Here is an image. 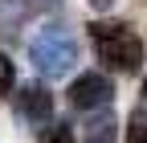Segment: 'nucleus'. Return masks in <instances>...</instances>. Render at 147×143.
Masks as SVG:
<instances>
[{"mask_svg": "<svg viewBox=\"0 0 147 143\" xmlns=\"http://www.w3.org/2000/svg\"><path fill=\"white\" fill-rule=\"evenodd\" d=\"M90 45H94L98 61L119 69V74L143 69V37L123 21H94L90 25Z\"/></svg>", "mask_w": 147, "mask_h": 143, "instance_id": "f257e3e1", "label": "nucleus"}, {"mask_svg": "<svg viewBox=\"0 0 147 143\" xmlns=\"http://www.w3.org/2000/svg\"><path fill=\"white\" fill-rule=\"evenodd\" d=\"M29 57L41 69V78H65L78 65V37L69 25H45L29 41Z\"/></svg>", "mask_w": 147, "mask_h": 143, "instance_id": "f03ea898", "label": "nucleus"}, {"mask_svg": "<svg viewBox=\"0 0 147 143\" xmlns=\"http://www.w3.org/2000/svg\"><path fill=\"white\" fill-rule=\"evenodd\" d=\"M41 143H74V131L65 127V123H57V127H49Z\"/></svg>", "mask_w": 147, "mask_h": 143, "instance_id": "1a4fd4ad", "label": "nucleus"}, {"mask_svg": "<svg viewBox=\"0 0 147 143\" xmlns=\"http://www.w3.org/2000/svg\"><path fill=\"white\" fill-rule=\"evenodd\" d=\"M143 94H147V78H143Z\"/></svg>", "mask_w": 147, "mask_h": 143, "instance_id": "9b49d317", "label": "nucleus"}, {"mask_svg": "<svg viewBox=\"0 0 147 143\" xmlns=\"http://www.w3.org/2000/svg\"><path fill=\"white\" fill-rule=\"evenodd\" d=\"M29 16V0H0V37H12Z\"/></svg>", "mask_w": 147, "mask_h": 143, "instance_id": "423d86ee", "label": "nucleus"}, {"mask_svg": "<svg viewBox=\"0 0 147 143\" xmlns=\"http://www.w3.org/2000/svg\"><path fill=\"white\" fill-rule=\"evenodd\" d=\"M82 143H115V115L110 111H94L82 127Z\"/></svg>", "mask_w": 147, "mask_h": 143, "instance_id": "39448f33", "label": "nucleus"}, {"mask_svg": "<svg viewBox=\"0 0 147 143\" xmlns=\"http://www.w3.org/2000/svg\"><path fill=\"white\" fill-rule=\"evenodd\" d=\"M127 143H147V106L131 111V123H127Z\"/></svg>", "mask_w": 147, "mask_h": 143, "instance_id": "0eeeda50", "label": "nucleus"}, {"mask_svg": "<svg viewBox=\"0 0 147 143\" xmlns=\"http://www.w3.org/2000/svg\"><path fill=\"white\" fill-rule=\"evenodd\" d=\"M90 4H94V8L102 12V8H110V4H115V0H90Z\"/></svg>", "mask_w": 147, "mask_h": 143, "instance_id": "9d476101", "label": "nucleus"}, {"mask_svg": "<svg viewBox=\"0 0 147 143\" xmlns=\"http://www.w3.org/2000/svg\"><path fill=\"white\" fill-rule=\"evenodd\" d=\"M16 115H21L29 127H45L53 119V98L45 86H25L21 94H16Z\"/></svg>", "mask_w": 147, "mask_h": 143, "instance_id": "20e7f679", "label": "nucleus"}, {"mask_svg": "<svg viewBox=\"0 0 147 143\" xmlns=\"http://www.w3.org/2000/svg\"><path fill=\"white\" fill-rule=\"evenodd\" d=\"M12 82H16V74H12V61H8V53L0 49V94H8V90H12Z\"/></svg>", "mask_w": 147, "mask_h": 143, "instance_id": "6e6552de", "label": "nucleus"}, {"mask_svg": "<svg viewBox=\"0 0 147 143\" xmlns=\"http://www.w3.org/2000/svg\"><path fill=\"white\" fill-rule=\"evenodd\" d=\"M110 98H115V86H110V78L98 74V69L74 78V86H69V102L78 106V111H106Z\"/></svg>", "mask_w": 147, "mask_h": 143, "instance_id": "7ed1b4c3", "label": "nucleus"}]
</instances>
